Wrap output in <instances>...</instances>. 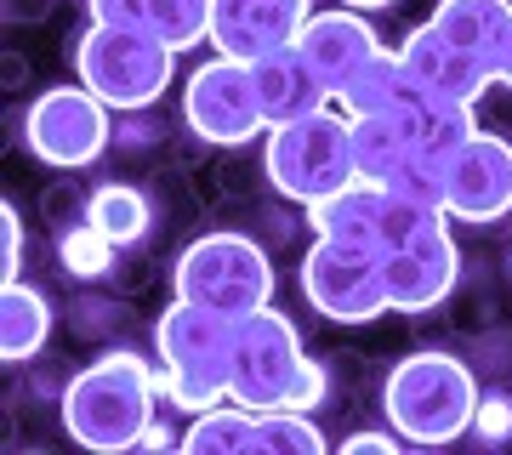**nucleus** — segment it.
<instances>
[{
	"label": "nucleus",
	"mask_w": 512,
	"mask_h": 455,
	"mask_svg": "<svg viewBox=\"0 0 512 455\" xmlns=\"http://www.w3.org/2000/svg\"><path fill=\"white\" fill-rule=\"evenodd\" d=\"M154 404H160L154 364H143L137 353H103L63 387V433L103 455L137 450L154 427Z\"/></svg>",
	"instance_id": "1"
},
{
	"label": "nucleus",
	"mask_w": 512,
	"mask_h": 455,
	"mask_svg": "<svg viewBox=\"0 0 512 455\" xmlns=\"http://www.w3.org/2000/svg\"><path fill=\"white\" fill-rule=\"evenodd\" d=\"M154 347H160V404L200 416L211 404L228 399V370H234V319L211 313L200 302H171L154 325Z\"/></svg>",
	"instance_id": "2"
},
{
	"label": "nucleus",
	"mask_w": 512,
	"mask_h": 455,
	"mask_svg": "<svg viewBox=\"0 0 512 455\" xmlns=\"http://www.w3.org/2000/svg\"><path fill=\"white\" fill-rule=\"evenodd\" d=\"M382 410L410 444H456L461 433H473L478 382L450 353H410L387 370Z\"/></svg>",
	"instance_id": "3"
},
{
	"label": "nucleus",
	"mask_w": 512,
	"mask_h": 455,
	"mask_svg": "<svg viewBox=\"0 0 512 455\" xmlns=\"http://www.w3.org/2000/svg\"><path fill=\"white\" fill-rule=\"evenodd\" d=\"M262 171L296 205H313L336 194V188H348L359 177V165H353V114L319 109L291 120V126H274L268 143H262Z\"/></svg>",
	"instance_id": "4"
},
{
	"label": "nucleus",
	"mask_w": 512,
	"mask_h": 455,
	"mask_svg": "<svg viewBox=\"0 0 512 455\" xmlns=\"http://www.w3.org/2000/svg\"><path fill=\"white\" fill-rule=\"evenodd\" d=\"M171 69H177V52L148 29L92 23L74 46V80L97 91L114 114H137L148 103H160V91L171 86Z\"/></svg>",
	"instance_id": "5"
},
{
	"label": "nucleus",
	"mask_w": 512,
	"mask_h": 455,
	"mask_svg": "<svg viewBox=\"0 0 512 455\" xmlns=\"http://www.w3.org/2000/svg\"><path fill=\"white\" fill-rule=\"evenodd\" d=\"M171 285L183 302H200L211 313H228V319H245V313L268 308L274 302V262L256 245L251 234H205L194 239L177 268H171Z\"/></svg>",
	"instance_id": "6"
},
{
	"label": "nucleus",
	"mask_w": 512,
	"mask_h": 455,
	"mask_svg": "<svg viewBox=\"0 0 512 455\" xmlns=\"http://www.w3.org/2000/svg\"><path fill=\"white\" fill-rule=\"evenodd\" d=\"M302 336L296 319L268 302V308L234 319V370H228V399L245 410H279L291 404V387L302 376Z\"/></svg>",
	"instance_id": "7"
},
{
	"label": "nucleus",
	"mask_w": 512,
	"mask_h": 455,
	"mask_svg": "<svg viewBox=\"0 0 512 455\" xmlns=\"http://www.w3.org/2000/svg\"><path fill=\"white\" fill-rule=\"evenodd\" d=\"M183 120L200 143H217V148L268 137V114H262V97H256V69L228 52L205 57L183 86Z\"/></svg>",
	"instance_id": "8"
},
{
	"label": "nucleus",
	"mask_w": 512,
	"mask_h": 455,
	"mask_svg": "<svg viewBox=\"0 0 512 455\" xmlns=\"http://www.w3.org/2000/svg\"><path fill=\"white\" fill-rule=\"evenodd\" d=\"M302 296L313 302V313H325L336 325H370V319L393 313L387 308L382 256L325 234H313L308 256H302Z\"/></svg>",
	"instance_id": "9"
},
{
	"label": "nucleus",
	"mask_w": 512,
	"mask_h": 455,
	"mask_svg": "<svg viewBox=\"0 0 512 455\" xmlns=\"http://www.w3.org/2000/svg\"><path fill=\"white\" fill-rule=\"evenodd\" d=\"M23 148L40 165H57V171L92 165L109 148V103L97 91H86L80 80L40 91L29 114H23Z\"/></svg>",
	"instance_id": "10"
},
{
	"label": "nucleus",
	"mask_w": 512,
	"mask_h": 455,
	"mask_svg": "<svg viewBox=\"0 0 512 455\" xmlns=\"http://www.w3.org/2000/svg\"><path fill=\"white\" fill-rule=\"evenodd\" d=\"M444 222H450L444 211H427L410 234L393 239V245L382 251L387 308L393 313H427V308H439L444 296L456 291L461 251H456V239H450Z\"/></svg>",
	"instance_id": "11"
},
{
	"label": "nucleus",
	"mask_w": 512,
	"mask_h": 455,
	"mask_svg": "<svg viewBox=\"0 0 512 455\" xmlns=\"http://www.w3.org/2000/svg\"><path fill=\"white\" fill-rule=\"evenodd\" d=\"M444 217L450 222H501L512 217V143L473 131L444 171Z\"/></svg>",
	"instance_id": "12"
},
{
	"label": "nucleus",
	"mask_w": 512,
	"mask_h": 455,
	"mask_svg": "<svg viewBox=\"0 0 512 455\" xmlns=\"http://www.w3.org/2000/svg\"><path fill=\"white\" fill-rule=\"evenodd\" d=\"M313 18V0H217L211 6V46L245 63L296 46L302 23Z\"/></svg>",
	"instance_id": "13"
},
{
	"label": "nucleus",
	"mask_w": 512,
	"mask_h": 455,
	"mask_svg": "<svg viewBox=\"0 0 512 455\" xmlns=\"http://www.w3.org/2000/svg\"><path fill=\"white\" fill-rule=\"evenodd\" d=\"M296 52L313 63V74L330 86V97H342V91L365 74V63L382 52V40L370 29L353 6H330V12H313L302 23V35H296Z\"/></svg>",
	"instance_id": "14"
},
{
	"label": "nucleus",
	"mask_w": 512,
	"mask_h": 455,
	"mask_svg": "<svg viewBox=\"0 0 512 455\" xmlns=\"http://www.w3.org/2000/svg\"><path fill=\"white\" fill-rule=\"evenodd\" d=\"M404 57V69L416 74V86L427 91H444V97H461V103H478L484 91L495 86L490 69L478 63V57H467L450 35H439L433 23H421V29H410L399 46Z\"/></svg>",
	"instance_id": "15"
},
{
	"label": "nucleus",
	"mask_w": 512,
	"mask_h": 455,
	"mask_svg": "<svg viewBox=\"0 0 512 455\" xmlns=\"http://www.w3.org/2000/svg\"><path fill=\"white\" fill-rule=\"evenodd\" d=\"M92 23H120V29H148L171 52L205 46L211 40V6L217 0H86Z\"/></svg>",
	"instance_id": "16"
},
{
	"label": "nucleus",
	"mask_w": 512,
	"mask_h": 455,
	"mask_svg": "<svg viewBox=\"0 0 512 455\" xmlns=\"http://www.w3.org/2000/svg\"><path fill=\"white\" fill-rule=\"evenodd\" d=\"M256 69V97H262V114H268V131L274 126H291V120H302V114H319L330 109L336 97H330V86L313 74V63L296 46H285V52L262 57V63H251Z\"/></svg>",
	"instance_id": "17"
},
{
	"label": "nucleus",
	"mask_w": 512,
	"mask_h": 455,
	"mask_svg": "<svg viewBox=\"0 0 512 455\" xmlns=\"http://www.w3.org/2000/svg\"><path fill=\"white\" fill-rule=\"evenodd\" d=\"M433 29L450 35L467 57H478L495 80V57H501V40H507L512 23V0H439L433 6Z\"/></svg>",
	"instance_id": "18"
},
{
	"label": "nucleus",
	"mask_w": 512,
	"mask_h": 455,
	"mask_svg": "<svg viewBox=\"0 0 512 455\" xmlns=\"http://www.w3.org/2000/svg\"><path fill=\"white\" fill-rule=\"evenodd\" d=\"M52 336V302L23 285V279H6L0 285V359L6 364H23L35 359L40 347Z\"/></svg>",
	"instance_id": "19"
},
{
	"label": "nucleus",
	"mask_w": 512,
	"mask_h": 455,
	"mask_svg": "<svg viewBox=\"0 0 512 455\" xmlns=\"http://www.w3.org/2000/svg\"><path fill=\"white\" fill-rule=\"evenodd\" d=\"M410 91H416V74L404 69L399 52H387V46H382V52L365 63V74L336 97V109L353 114V120H359V114H387V109H399Z\"/></svg>",
	"instance_id": "20"
},
{
	"label": "nucleus",
	"mask_w": 512,
	"mask_h": 455,
	"mask_svg": "<svg viewBox=\"0 0 512 455\" xmlns=\"http://www.w3.org/2000/svg\"><path fill=\"white\" fill-rule=\"evenodd\" d=\"M183 450L188 455H245V450H256V410H245V404H234V399H228V410H222V404L200 410V416L188 421Z\"/></svg>",
	"instance_id": "21"
},
{
	"label": "nucleus",
	"mask_w": 512,
	"mask_h": 455,
	"mask_svg": "<svg viewBox=\"0 0 512 455\" xmlns=\"http://www.w3.org/2000/svg\"><path fill=\"white\" fill-rule=\"evenodd\" d=\"M86 222H97L114 245H137L154 222V205H148L143 188H126V182H109L86 200Z\"/></svg>",
	"instance_id": "22"
},
{
	"label": "nucleus",
	"mask_w": 512,
	"mask_h": 455,
	"mask_svg": "<svg viewBox=\"0 0 512 455\" xmlns=\"http://www.w3.org/2000/svg\"><path fill=\"white\" fill-rule=\"evenodd\" d=\"M256 450H268V455H319L325 450V433L308 421V410L279 404V410H256Z\"/></svg>",
	"instance_id": "23"
},
{
	"label": "nucleus",
	"mask_w": 512,
	"mask_h": 455,
	"mask_svg": "<svg viewBox=\"0 0 512 455\" xmlns=\"http://www.w3.org/2000/svg\"><path fill=\"white\" fill-rule=\"evenodd\" d=\"M114 245L97 222H80V228H69V234L57 239V256H63V268L74 273V279H97V273H109L114 268Z\"/></svg>",
	"instance_id": "24"
},
{
	"label": "nucleus",
	"mask_w": 512,
	"mask_h": 455,
	"mask_svg": "<svg viewBox=\"0 0 512 455\" xmlns=\"http://www.w3.org/2000/svg\"><path fill=\"white\" fill-rule=\"evenodd\" d=\"M0 273L6 279H23V217L18 205H0Z\"/></svg>",
	"instance_id": "25"
},
{
	"label": "nucleus",
	"mask_w": 512,
	"mask_h": 455,
	"mask_svg": "<svg viewBox=\"0 0 512 455\" xmlns=\"http://www.w3.org/2000/svg\"><path fill=\"white\" fill-rule=\"evenodd\" d=\"M325 364H302V376H296V387H291V410H308V416H313V410H319V404H325Z\"/></svg>",
	"instance_id": "26"
},
{
	"label": "nucleus",
	"mask_w": 512,
	"mask_h": 455,
	"mask_svg": "<svg viewBox=\"0 0 512 455\" xmlns=\"http://www.w3.org/2000/svg\"><path fill=\"white\" fill-rule=\"evenodd\" d=\"M473 433H478V438H507V433H512V404H507V399H478Z\"/></svg>",
	"instance_id": "27"
},
{
	"label": "nucleus",
	"mask_w": 512,
	"mask_h": 455,
	"mask_svg": "<svg viewBox=\"0 0 512 455\" xmlns=\"http://www.w3.org/2000/svg\"><path fill=\"white\" fill-rule=\"evenodd\" d=\"M342 450H348V455H365V450L393 455V438H387V433H353V438H342Z\"/></svg>",
	"instance_id": "28"
},
{
	"label": "nucleus",
	"mask_w": 512,
	"mask_h": 455,
	"mask_svg": "<svg viewBox=\"0 0 512 455\" xmlns=\"http://www.w3.org/2000/svg\"><path fill=\"white\" fill-rule=\"evenodd\" d=\"M495 86H512V23H507V40H501V57H495Z\"/></svg>",
	"instance_id": "29"
},
{
	"label": "nucleus",
	"mask_w": 512,
	"mask_h": 455,
	"mask_svg": "<svg viewBox=\"0 0 512 455\" xmlns=\"http://www.w3.org/2000/svg\"><path fill=\"white\" fill-rule=\"evenodd\" d=\"M143 444H148V450H165V444H171V433H165L160 421H154V427H148V433H143Z\"/></svg>",
	"instance_id": "30"
},
{
	"label": "nucleus",
	"mask_w": 512,
	"mask_h": 455,
	"mask_svg": "<svg viewBox=\"0 0 512 455\" xmlns=\"http://www.w3.org/2000/svg\"><path fill=\"white\" fill-rule=\"evenodd\" d=\"M342 6H353V12H382V6H393V0H342Z\"/></svg>",
	"instance_id": "31"
}]
</instances>
